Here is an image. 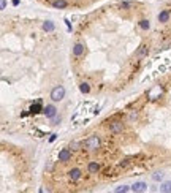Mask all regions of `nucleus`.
Listing matches in <instances>:
<instances>
[{
  "mask_svg": "<svg viewBox=\"0 0 171 193\" xmlns=\"http://www.w3.org/2000/svg\"><path fill=\"white\" fill-rule=\"evenodd\" d=\"M87 169H89L90 174H97L98 171H100V165H98L97 162H90L89 165H87Z\"/></svg>",
  "mask_w": 171,
  "mask_h": 193,
  "instance_id": "nucleus-9",
  "label": "nucleus"
},
{
  "mask_svg": "<svg viewBox=\"0 0 171 193\" xmlns=\"http://www.w3.org/2000/svg\"><path fill=\"white\" fill-rule=\"evenodd\" d=\"M41 111H43V106H41L40 101H37L35 104H32V106H30V114H38Z\"/></svg>",
  "mask_w": 171,
  "mask_h": 193,
  "instance_id": "nucleus-12",
  "label": "nucleus"
},
{
  "mask_svg": "<svg viewBox=\"0 0 171 193\" xmlns=\"http://www.w3.org/2000/svg\"><path fill=\"white\" fill-rule=\"evenodd\" d=\"M111 133H122L124 131V124L122 122H113L111 127H109Z\"/></svg>",
  "mask_w": 171,
  "mask_h": 193,
  "instance_id": "nucleus-7",
  "label": "nucleus"
},
{
  "mask_svg": "<svg viewBox=\"0 0 171 193\" xmlns=\"http://www.w3.org/2000/svg\"><path fill=\"white\" fill-rule=\"evenodd\" d=\"M13 5H14V7H18V5H19V0H13Z\"/></svg>",
  "mask_w": 171,
  "mask_h": 193,
  "instance_id": "nucleus-24",
  "label": "nucleus"
},
{
  "mask_svg": "<svg viewBox=\"0 0 171 193\" xmlns=\"http://www.w3.org/2000/svg\"><path fill=\"white\" fill-rule=\"evenodd\" d=\"M56 138H57V135H56V133H54V135H51V136H49V142L56 141Z\"/></svg>",
  "mask_w": 171,
  "mask_h": 193,
  "instance_id": "nucleus-23",
  "label": "nucleus"
},
{
  "mask_svg": "<svg viewBox=\"0 0 171 193\" xmlns=\"http://www.w3.org/2000/svg\"><path fill=\"white\" fill-rule=\"evenodd\" d=\"M59 122H60V117H52V124L54 125H57Z\"/></svg>",
  "mask_w": 171,
  "mask_h": 193,
  "instance_id": "nucleus-21",
  "label": "nucleus"
},
{
  "mask_svg": "<svg viewBox=\"0 0 171 193\" xmlns=\"http://www.w3.org/2000/svg\"><path fill=\"white\" fill-rule=\"evenodd\" d=\"M140 27H141L143 30H147L149 27H151V22H149L147 19H141V21H140Z\"/></svg>",
  "mask_w": 171,
  "mask_h": 193,
  "instance_id": "nucleus-19",
  "label": "nucleus"
},
{
  "mask_svg": "<svg viewBox=\"0 0 171 193\" xmlns=\"http://www.w3.org/2000/svg\"><path fill=\"white\" fill-rule=\"evenodd\" d=\"M128 190H131V187H128V185H120V187H117V189H114L116 193H125Z\"/></svg>",
  "mask_w": 171,
  "mask_h": 193,
  "instance_id": "nucleus-17",
  "label": "nucleus"
},
{
  "mask_svg": "<svg viewBox=\"0 0 171 193\" xmlns=\"http://www.w3.org/2000/svg\"><path fill=\"white\" fill-rule=\"evenodd\" d=\"M160 192H162V193H170L171 192V180L163 182V184L160 185Z\"/></svg>",
  "mask_w": 171,
  "mask_h": 193,
  "instance_id": "nucleus-14",
  "label": "nucleus"
},
{
  "mask_svg": "<svg viewBox=\"0 0 171 193\" xmlns=\"http://www.w3.org/2000/svg\"><path fill=\"white\" fill-rule=\"evenodd\" d=\"M79 90L82 93H89L90 92V86L87 84V82H81V84H79Z\"/></svg>",
  "mask_w": 171,
  "mask_h": 193,
  "instance_id": "nucleus-16",
  "label": "nucleus"
},
{
  "mask_svg": "<svg viewBox=\"0 0 171 193\" xmlns=\"http://www.w3.org/2000/svg\"><path fill=\"white\" fill-rule=\"evenodd\" d=\"M84 146H86L87 151H90V152L97 151V149H100V146H102V139H100V136H98V135H92V136H89V138L86 139Z\"/></svg>",
  "mask_w": 171,
  "mask_h": 193,
  "instance_id": "nucleus-1",
  "label": "nucleus"
},
{
  "mask_svg": "<svg viewBox=\"0 0 171 193\" xmlns=\"http://www.w3.org/2000/svg\"><path fill=\"white\" fill-rule=\"evenodd\" d=\"M43 114H45L46 117L52 119V117H56V116H57V109H56L54 104H48L46 108H43Z\"/></svg>",
  "mask_w": 171,
  "mask_h": 193,
  "instance_id": "nucleus-3",
  "label": "nucleus"
},
{
  "mask_svg": "<svg viewBox=\"0 0 171 193\" xmlns=\"http://www.w3.org/2000/svg\"><path fill=\"white\" fill-rule=\"evenodd\" d=\"M146 190H147V184H144V182H135V184L131 185V192H135V193L146 192Z\"/></svg>",
  "mask_w": 171,
  "mask_h": 193,
  "instance_id": "nucleus-6",
  "label": "nucleus"
},
{
  "mask_svg": "<svg viewBox=\"0 0 171 193\" xmlns=\"http://www.w3.org/2000/svg\"><path fill=\"white\" fill-rule=\"evenodd\" d=\"M84 45H81V43H76V45L73 46V54L76 57H79V56H82V54H84Z\"/></svg>",
  "mask_w": 171,
  "mask_h": 193,
  "instance_id": "nucleus-8",
  "label": "nucleus"
},
{
  "mask_svg": "<svg viewBox=\"0 0 171 193\" xmlns=\"http://www.w3.org/2000/svg\"><path fill=\"white\" fill-rule=\"evenodd\" d=\"M78 149H79V142H71V151H78Z\"/></svg>",
  "mask_w": 171,
  "mask_h": 193,
  "instance_id": "nucleus-20",
  "label": "nucleus"
},
{
  "mask_svg": "<svg viewBox=\"0 0 171 193\" xmlns=\"http://www.w3.org/2000/svg\"><path fill=\"white\" fill-rule=\"evenodd\" d=\"M67 2L65 0H56V2H52V7L54 8H59V10H62V8H67Z\"/></svg>",
  "mask_w": 171,
  "mask_h": 193,
  "instance_id": "nucleus-15",
  "label": "nucleus"
},
{
  "mask_svg": "<svg viewBox=\"0 0 171 193\" xmlns=\"http://www.w3.org/2000/svg\"><path fill=\"white\" fill-rule=\"evenodd\" d=\"M163 176H165V174H163V171H157V173H154V174H152V179L155 180V182H158V180H162V179H163Z\"/></svg>",
  "mask_w": 171,
  "mask_h": 193,
  "instance_id": "nucleus-18",
  "label": "nucleus"
},
{
  "mask_svg": "<svg viewBox=\"0 0 171 193\" xmlns=\"http://www.w3.org/2000/svg\"><path fill=\"white\" fill-rule=\"evenodd\" d=\"M147 52H149V48H147V46H141V48L135 52V57L143 59V57H146V56H147Z\"/></svg>",
  "mask_w": 171,
  "mask_h": 193,
  "instance_id": "nucleus-10",
  "label": "nucleus"
},
{
  "mask_svg": "<svg viewBox=\"0 0 171 193\" xmlns=\"http://www.w3.org/2000/svg\"><path fill=\"white\" fill-rule=\"evenodd\" d=\"M0 8H2V10L7 8V2H5V0H2V2H0Z\"/></svg>",
  "mask_w": 171,
  "mask_h": 193,
  "instance_id": "nucleus-22",
  "label": "nucleus"
},
{
  "mask_svg": "<svg viewBox=\"0 0 171 193\" xmlns=\"http://www.w3.org/2000/svg\"><path fill=\"white\" fill-rule=\"evenodd\" d=\"M56 29V24L52 22V21H46V22H43V30L45 32H52Z\"/></svg>",
  "mask_w": 171,
  "mask_h": 193,
  "instance_id": "nucleus-13",
  "label": "nucleus"
},
{
  "mask_svg": "<svg viewBox=\"0 0 171 193\" xmlns=\"http://www.w3.org/2000/svg\"><path fill=\"white\" fill-rule=\"evenodd\" d=\"M158 22H168V19H170V11L168 10H163V11H160L158 13Z\"/></svg>",
  "mask_w": 171,
  "mask_h": 193,
  "instance_id": "nucleus-11",
  "label": "nucleus"
},
{
  "mask_svg": "<svg viewBox=\"0 0 171 193\" xmlns=\"http://www.w3.org/2000/svg\"><path fill=\"white\" fill-rule=\"evenodd\" d=\"M81 176H82V173H81V169H78V168H73L71 171H68V177H70V180H73V182L79 180Z\"/></svg>",
  "mask_w": 171,
  "mask_h": 193,
  "instance_id": "nucleus-5",
  "label": "nucleus"
},
{
  "mask_svg": "<svg viewBox=\"0 0 171 193\" xmlns=\"http://www.w3.org/2000/svg\"><path fill=\"white\" fill-rule=\"evenodd\" d=\"M70 158H71V152L68 151V149H62V151L59 152V162H70Z\"/></svg>",
  "mask_w": 171,
  "mask_h": 193,
  "instance_id": "nucleus-4",
  "label": "nucleus"
},
{
  "mask_svg": "<svg viewBox=\"0 0 171 193\" xmlns=\"http://www.w3.org/2000/svg\"><path fill=\"white\" fill-rule=\"evenodd\" d=\"M63 98H65V87L63 86H56L51 90V100L54 103H57V101H62Z\"/></svg>",
  "mask_w": 171,
  "mask_h": 193,
  "instance_id": "nucleus-2",
  "label": "nucleus"
}]
</instances>
